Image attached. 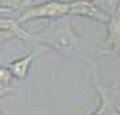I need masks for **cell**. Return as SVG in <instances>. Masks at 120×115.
<instances>
[{
    "instance_id": "7c38bea8",
    "label": "cell",
    "mask_w": 120,
    "mask_h": 115,
    "mask_svg": "<svg viewBox=\"0 0 120 115\" xmlns=\"http://www.w3.org/2000/svg\"><path fill=\"white\" fill-rule=\"evenodd\" d=\"M11 13V9H4V8H0V16H7Z\"/></svg>"
},
{
    "instance_id": "4fadbf2b",
    "label": "cell",
    "mask_w": 120,
    "mask_h": 115,
    "mask_svg": "<svg viewBox=\"0 0 120 115\" xmlns=\"http://www.w3.org/2000/svg\"><path fill=\"white\" fill-rule=\"evenodd\" d=\"M0 50H1V44H0Z\"/></svg>"
},
{
    "instance_id": "9c48e42d",
    "label": "cell",
    "mask_w": 120,
    "mask_h": 115,
    "mask_svg": "<svg viewBox=\"0 0 120 115\" xmlns=\"http://www.w3.org/2000/svg\"><path fill=\"white\" fill-rule=\"evenodd\" d=\"M12 38H16V35L12 34V32H8V31H0V44H3L4 42Z\"/></svg>"
},
{
    "instance_id": "9a60e30c",
    "label": "cell",
    "mask_w": 120,
    "mask_h": 115,
    "mask_svg": "<svg viewBox=\"0 0 120 115\" xmlns=\"http://www.w3.org/2000/svg\"><path fill=\"white\" fill-rule=\"evenodd\" d=\"M90 1H92V0H90Z\"/></svg>"
},
{
    "instance_id": "3957f363",
    "label": "cell",
    "mask_w": 120,
    "mask_h": 115,
    "mask_svg": "<svg viewBox=\"0 0 120 115\" xmlns=\"http://www.w3.org/2000/svg\"><path fill=\"white\" fill-rule=\"evenodd\" d=\"M100 54L103 55L120 54V5L107 23V35L101 43Z\"/></svg>"
},
{
    "instance_id": "6da1fadb",
    "label": "cell",
    "mask_w": 120,
    "mask_h": 115,
    "mask_svg": "<svg viewBox=\"0 0 120 115\" xmlns=\"http://www.w3.org/2000/svg\"><path fill=\"white\" fill-rule=\"evenodd\" d=\"M43 44L44 47H48L60 54H68L72 52L79 44V35L75 31L71 17L65 16L60 20L59 24L55 27L48 28L41 34L34 35V40Z\"/></svg>"
},
{
    "instance_id": "30bf717a",
    "label": "cell",
    "mask_w": 120,
    "mask_h": 115,
    "mask_svg": "<svg viewBox=\"0 0 120 115\" xmlns=\"http://www.w3.org/2000/svg\"><path fill=\"white\" fill-rule=\"evenodd\" d=\"M11 91H12L11 86H4V84H1V83H0V98H4V96H7Z\"/></svg>"
},
{
    "instance_id": "7a4b0ae2",
    "label": "cell",
    "mask_w": 120,
    "mask_h": 115,
    "mask_svg": "<svg viewBox=\"0 0 120 115\" xmlns=\"http://www.w3.org/2000/svg\"><path fill=\"white\" fill-rule=\"evenodd\" d=\"M69 15V1L61 0H49L47 3H41L39 5H31L23 9L17 16V23L22 26L34 19H63Z\"/></svg>"
},
{
    "instance_id": "ba28073f",
    "label": "cell",
    "mask_w": 120,
    "mask_h": 115,
    "mask_svg": "<svg viewBox=\"0 0 120 115\" xmlns=\"http://www.w3.org/2000/svg\"><path fill=\"white\" fill-rule=\"evenodd\" d=\"M20 5H22V0H0V8L4 9H20Z\"/></svg>"
},
{
    "instance_id": "52a82bcc",
    "label": "cell",
    "mask_w": 120,
    "mask_h": 115,
    "mask_svg": "<svg viewBox=\"0 0 120 115\" xmlns=\"http://www.w3.org/2000/svg\"><path fill=\"white\" fill-rule=\"evenodd\" d=\"M12 78L13 76H12V74H11L8 67H1V66H0V83H1V84L9 86Z\"/></svg>"
},
{
    "instance_id": "5bb4252c",
    "label": "cell",
    "mask_w": 120,
    "mask_h": 115,
    "mask_svg": "<svg viewBox=\"0 0 120 115\" xmlns=\"http://www.w3.org/2000/svg\"><path fill=\"white\" fill-rule=\"evenodd\" d=\"M0 115H1V112H0Z\"/></svg>"
},
{
    "instance_id": "277c9868",
    "label": "cell",
    "mask_w": 120,
    "mask_h": 115,
    "mask_svg": "<svg viewBox=\"0 0 120 115\" xmlns=\"http://www.w3.org/2000/svg\"><path fill=\"white\" fill-rule=\"evenodd\" d=\"M69 15L90 17L99 23L107 24L109 16L96 7L90 0H71L69 1Z\"/></svg>"
},
{
    "instance_id": "8fae6325",
    "label": "cell",
    "mask_w": 120,
    "mask_h": 115,
    "mask_svg": "<svg viewBox=\"0 0 120 115\" xmlns=\"http://www.w3.org/2000/svg\"><path fill=\"white\" fill-rule=\"evenodd\" d=\"M34 1H35V0H22V5H20V11H23V9H26V8H28V7H31Z\"/></svg>"
},
{
    "instance_id": "5b68a950",
    "label": "cell",
    "mask_w": 120,
    "mask_h": 115,
    "mask_svg": "<svg viewBox=\"0 0 120 115\" xmlns=\"http://www.w3.org/2000/svg\"><path fill=\"white\" fill-rule=\"evenodd\" d=\"M39 50L34 52H30V54H27L26 56H22V58H19V59L13 60L11 63L8 64V68L11 74H12L13 78H16L19 80H24L30 72V68H31V64L34 62V59L36 58V55L39 54Z\"/></svg>"
},
{
    "instance_id": "8992f818",
    "label": "cell",
    "mask_w": 120,
    "mask_h": 115,
    "mask_svg": "<svg viewBox=\"0 0 120 115\" xmlns=\"http://www.w3.org/2000/svg\"><path fill=\"white\" fill-rule=\"evenodd\" d=\"M92 3L100 11H103L104 13H107L108 16L111 17L116 12V9L119 8L120 0H92Z\"/></svg>"
}]
</instances>
